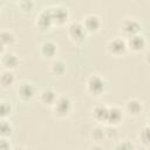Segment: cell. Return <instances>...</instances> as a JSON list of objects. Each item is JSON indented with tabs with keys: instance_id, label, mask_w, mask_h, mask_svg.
Here are the masks:
<instances>
[{
	"instance_id": "6da1fadb",
	"label": "cell",
	"mask_w": 150,
	"mask_h": 150,
	"mask_svg": "<svg viewBox=\"0 0 150 150\" xmlns=\"http://www.w3.org/2000/svg\"><path fill=\"white\" fill-rule=\"evenodd\" d=\"M84 87H86V91L91 97H101L102 95L105 94L108 89V82L101 74L94 73L87 77Z\"/></svg>"
},
{
	"instance_id": "7a4b0ae2",
	"label": "cell",
	"mask_w": 150,
	"mask_h": 150,
	"mask_svg": "<svg viewBox=\"0 0 150 150\" xmlns=\"http://www.w3.org/2000/svg\"><path fill=\"white\" fill-rule=\"evenodd\" d=\"M53 115L56 118H66L68 117L73 109H74V103L73 100L70 98V96L66 95V94H59V97L56 100V102L54 103V105L50 108Z\"/></svg>"
},
{
	"instance_id": "3957f363",
	"label": "cell",
	"mask_w": 150,
	"mask_h": 150,
	"mask_svg": "<svg viewBox=\"0 0 150 150\" xmlns=\"http://www.w3.org/2000/svg\"><path fill=\"white\" fill-rule=\"evenodd\" d=\"M105 50L109 55H111L114 57L125 56V54L129 52L128 46H127V39L123 36L111 38L105 45Z\"/></svg>"
},
{
	"instance_id": "277c9868",
	"label": "cell",
	"mask_w": 150,
	"mask_h": 150,
	"mask_svg": "<svg viewBox=\"0 0 150 150\" xmlns=\"http://www.w3.org/2000/svg\"><path fill=\"white\" fill-rule=\"evenodd\" d=\"M67 35L75 45H81L86 41L88 32L86 30L82 21H71L67 26Z\"/></svg>"
},
{
	"instance_id": "5b68a950",
	"label": "cell",
	"mask_w": 150,
	"mask_h": 150,
	"mask_svg": "<svg viewBox=\"0 0 150 150\" xmlns=\"http://www.w3.org/2000/svg\"><path fill=\"white\" fill-rule=\"evenodd\" d=\"M35 26L40 32H47L54 26V19L52 13V6L43 7L36 15Z\"/></svg>"
},
{
	"instance_id": "8992f818",
	"label": "cell",
	"mask_w": 150,
	"mask_h": 150,
	"mask_svg": "<svg viewBox=\"0 0 150 150\" xmlns=\"http://www.w3.org/2000/svg\"><path fill=\"white\" fill-rule=\"evenodd\" d=\"M16 97L25 103L32 102L35 97H38V91L35 86L28 81H21L16 87Z\"/></svg>"
},
{
	"instance_id": "52a82bcc",
	"label": "cell",
	"mask_w": 150,
	"mask_h": 150,
	"mask_svg": "<svg viewBox=\"0 0 150 150\" xmlns=\"http://www.w3.org/2000/svg\"><path fill=\"white\" fill-rule=\"evenodd\" d=\"M142 25L141 22L134 18V16H127L124 18L120 23V30L123 34V38H130L136 34H141Z\"/></svg>"
},
{
	"instance_id": "ba28073f",
	"label": "cell",
	"mask_w": 150,
	"mask_h": 150,
	"mask_svg": "<svg viewBox=\"0 0 150 150\" xmlns=\"http://www.w3.org/2000/svg\"><path fill=\"white\" fill-rule=\"evenodd\" d=\"M57 53H59V46L53 40H49V39L43 40L39 46V54L45 60L53 61L54 59H56Z\"/></svg>"
},
{
	"instance_id": "9c48e42d",
	"label": "cell",
	"mask_w": 150,
	"mask_h": 150,
	"mask_svg": "<svg viewBox=\"0 0 150 150\" xmlns=\"http://www.w3.org/2000/svg\"><path fill=\"white\" fill-rule=\"evenodd\" d=\"M123 110L131 117H138L144 111V103L138 97H130L124 102Z\"/></svg>"
},
{
	"instance_id": "30bf717a",
	"label": "cell",
	"mask_w": 150,
	"mask_h": 150,
	"mask_svg": "<svg viewBox=\"0 0 150 150\" xmlns=\"http://www.w3.org/2000/svg\"><path fill=\"white\" fill-rule=\"evenodd\" d=\"M59 97V94L53 87H43L39 93H38V100L43 107H49L52 108L54 103L56 102Z\"/></svg>"
},
{
	"instance_id": "8fae6325",
	"label": "cell",
	"mask_w": 150,
	"mask_h": 150,
	"mask_svg": "<svg viewBox=\"0 0 150 150\" xmlns=\"http://www.w3.org/2000/svg\"><path fill=\"white\" fill-rule=\"evenodd\" d=\"M52 13H53V19H54V26H63L68 22L70 18V12L68 7L61 4L52 6Z\"/></svg>"
},
{
	"instance_id": "7c38bea8",
	"label": "cell",
	"mask_w": 150,
	"mask_h": 150,
	"mask_svg": "<svg viewBox=\"0 0 150 150\" xmlns=\"http://www.w3.org/2000/svg\"><path fill=\"white\" fill-rule=\"evenodd\" d=\"M20 57L13 53V52H2L0 55V63L2 69H7V70H15L19 66H20Z\"/></svg>"
},
{
	"instance_id": "4fadbf2b",
	"label": "cell",
	"mask_w": 150,
	"mask_h": 150,
	"mask_svg": "<svg viewBox=\"0 0 150 150\" xmlns=\"http://www.w3.org/2000/svg\"><path fill=\"white\" fill-rule=\"evenodd\" d=\"M82 23L86 30L89 33H97L102 27V20L96 13H88L83 16Z\"/></svg>"
},
{
	"instance_id": "5bb4252c",
	"label": "cell",
	"mask_w": 150,
	"mask_h": 150,
	"mask_svg": "<svg viewBox=\"0 0 150 150\" xmlns=\"http://www.w3.org/2000/svg\"><path fill=\"white\" fill-rule=\"evenodd\" d=\"M127 46H128V50L131 53L137 54L144 52L146 48V39L142 34H136L134 36L127 38Z\"/></svg>"
},
{
	"instance_id": "9a60e30c",
	"label": "cell",
	"mask_w": 150,
	"mask_h": 150,
	"mask_svg": "<svg viewBox=\"0 0 150 150\" xmlns=\"http://www.w3.org/2000/svg\"><path fill=\"white\" fill-rule=\"evenodd\" d=\"M108 114H109V105L105 103H97L91 109V116L97 123L107 124Z\"/></svg>"
},
{
	"instance_id": "2e32d148",
	"label": "cell",
	"mask_w": 150,
	"mask_h": 150,
	"mask_svg": "<svg viewBox=\"0 0 150 150\" xmlns=\"http://www.w3.org/2000/svg\"><path fill=\"white\" fill-rule=\"evenodd\" d=\"M124 110L118 105H109V114L107 120V125L117 127L123 121Z\"/></svg>"
},
{
	"instance_id": "e0dca14e",
	"label": "cell",
	"mask_w": 150,
	"mask_h": 150,
	"mask_svg": "<svg viewBox=\"0 0 150 150\" xmlns=\"http://www.w3.org/2000/svg\"><path fill=\"white\" fill-rule=\"evenodd\" d=\"M16 43L15 34L9 29H2L0 32V45H1V53L6 52V48L12 47Z\"/></svg>"
},
{
	"instance_id": "ac0fdd59",
	"label": "cell",
	"mask_w": 150,
	"mask_h": 150,
	"mask_svg": "<svg viewBox=\"0 0 150 150\" xmlns=\"http://www.w3.org/2000/svg\"><path fill=\"white\" fill-rule=\"evenodd\" d=\"M66 70H67V64L63 60L61 59H54L50 64H49V73L53 75V76H56V77H61L66 74Z\"/></svg>"
},
{
	"instance_id": "d6986e66",
	"label": "cell",
	"mask_w": 150,
	"mask_h": 150,
	"mask_svg": "<svg viewBox=\"0 0 150 150\" xmlns=\"http://www.w3.org/2000/svg\"><path fill=\"white\" fill-rule=\"evenodd\" d=\"M16 81V77L14 75L13 70H7V69H2L1 74H0V86L2 89H8L11 87L14 86Z\"/></svg>"
},
{
	"instance_id": "ffe728a7",
	"label": "cell",
	"mask_w": 150,
	"mask_h": 150,
	"mask_svg": "<svg viewBox=\"0 0 150 150\" xmlns=\"http://www.w3.org/2000/svg\"><path fill=\"white\" fill-rule=\"evenodd\" d=\"M14 128L12 123L7 118H1L0 120V136L5 138H9L13 135Z\"/></svg>"
},
{
	"instance_id": "44dd1931",
	"label": "cell",
	"mask_w": 150,
	"mask_h": 150,
	"mask_svg": "<svg viewBox=\"0 0 150 150\" xmlns=\"http://www.w3.org/2000/svg\"><path fill=\"white\" fill-rule=\"evenodd\" d=\"M90 137L95 143H101L102 141H104L107 138V134H105V128L102 125H96L91 132H90Z\"/></svg>"
},
{
	"instance_id": "7402d4cb",
	"label": "cell",
	"mask_w": 150,
	"mask_h": 150,
	"mask_svg": "<svg viewBox=\"0 0 150 150\" xmlns=\"http://www.w3.org/2000/svg\"><path fill=\"white\" fill-rule=\"evenodd\" d=\"M138 139H139V142L144 146H146V148L150 146V125L145 124V125H143L139 129V131H138Z\"/></svg>"
},
{
	"instance_id": "603a6c76",
	"label": "cell",
	"mask_w": 150,
	"mask_h": 150,
	"mask_svg": "<svg viewBox=\"0 0 150 150\" xmlns=\"http://www.w3.org/2000/svg\"><path fill=\"white\" fill-rule=\"evenodd\" d=\"M13 112V105L9 101L1 100L0 102V118H8Z\"/></svg>"
},
{
	"instance_id": "cb8c5ba5",
	"label": "cell",
	"mask_w": 150,
	"mask_h": 150,
	"mask_svg": "<svg viewBox=\"0 0 150 150\" xmlns=\"http://www.w3.org/2000/svg\"><path fill=\"white\" fill-rule=\"evenodd\" d=\"M112 150H135V144L130 139H122L114 144Z\"/></svg>"
},
{
	"instance_id": "d4e9b609",
	"label": "cell",
	"mask_w": 150,
	"mask_h": 150,
	"mask_svg": "<svg viewBox=\"0 0 150 150\" xmlns=\"http://www.w3.org/2000/svg\"><path fill=\"white\" fill-rule=\"evenodd\" d=\"M18 7L23 13H30L35 8V2L33 0H20L18 2Z\"/></svg>"
},
{
	"instance_id": "484cf974",
	"label": "cell",
	"mask_w": 150,
	"mask_h": 150,
	"mask_svg": "<svg viewBox=\"0 0 150 150\" xmlns=\"http://www.w3.org/2000/svg\"><path fill=\"white\" fill-rule=\"evenodd\" d=\"M14 146H12L8 138L1 137L0 138V150H13Z\"/></svg>"
},
{
	"instance_id": "4316f807",
	"label": "cell",
	"mask_w": 150,
	"mask_h": 150,
	"mask_svg": "<svg viewBox=\"0 0 150 150\" xmlns=\"http://www.w3.org/2000/svg\"><path fill=\"white\" fill-rule=\"evenodd\" d=\"M104 128H105L107 138H115V137H116V135H117V129H116V127L107 125V127H104Z\"/></svg>"
},
{
	"instance_id": "83f0119b",
	"label": "cell",
	"mask_w": 150,
	"mask_h": 150,
	"mask_svg": "<svg viewBox=\"0 0 150 150\" xmlns=\"http://www.w3.org/2000/svg\"><path fill=\"white\" fill-rule=\"evenodd\" d=\"M88 150H104V148L100 143H94L88 148Z\"/></svg>"
},
{
	"instance_id": "f1b7e54d",
	"label": "cell",
	"mask_w": 150,
	"mask_h": 150,
	"mask_svg": "<svg viewBox=\"0 0 150 150\" xmlns=\"http://www.w3.org/2000/svg\"><path fill=\"white\" fill-rule=\"evenodd\" d=\"M144 61H145L146 64L150 66V49H146L144 52Z\"/></svg>"
},
{
	"instance_id": "f546056e",
	"label": "cell",
	"mask_w": 150,
	"mask_h": 150,
	"mask_svg": "<svg viewBox=\"0 0 150 150\" xmlns=\"http://www.w3.org/2000/svg\"><path fill=\"white\" fill-rule=\"evenodd\" d=\"M13 150H26V149L23 146H21V145H16V146L13 148Z\"/></svg>"
},
{
	"instance_id": "4dcf8cb0",
	"label": "cell",
	"mask_w": 150,
	"mask_h": 150,
	"mask_svg": "<svg viewBox=\"0 0 150 150\" xmlns=\"http://www.w3.org/2000/svg\"><path fill=\"white\" fill-rule=\"evenodd\" d=\"M146 124L150 125V111H149V114L146 115Z\"/></svg>"
},
{
	"instance_id": "1f68e13d",
	"label": "cell",
	"mask_w": 150,
	"mask_h": 150,
	"mask_svg": "<svg viewBox=\"0 0 150 150\" xmlns=\"http://www.w3.org/2000/svg\"><path fill=\"white\" fill-rule=\"evenodd\" d=\"M146 150H150V146H149V148H146Z\"/></svg>"
}]
</instances>
